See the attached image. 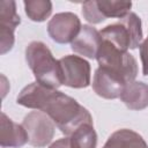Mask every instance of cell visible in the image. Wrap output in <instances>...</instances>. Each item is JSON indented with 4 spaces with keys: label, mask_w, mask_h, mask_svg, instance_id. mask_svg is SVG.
<instances>
[{
    "label": "cell",
    "mask_w": 148,
    "mask_h": 148,
    "mask_svg": "<svg viewBox=\"0 0 148 148\" xmlns=\"http://www.w3.org/2000/svg\"><path fill=\"white\" fill-rule=\"evenodd\" d=\"M17 104L46 113L66 136L84 123H92L89 111L71 96L34 82L24 87L16 98Z\"/></svg>",
    "instance_id": "obj_1"
},
{
    "label": "cell",
    "mask_w": 148,
    "mask_h": 148,
    "mask_svg": "<svg viewBox=\"0 0 148 148\" xmlns=\"http://www.w3.org/2000/svg\"><path fill=\"white\" fill-rule=\"evenodd\" d=\"M25 60L39 84L50 89H57L62 84L59 60L54 59L44 43L31 42L25 49Z\"/></svg>",
    "instance_id": "obj_2"
},
{
    "label": "cell",
    "mask_w": 148,
    "mask_h": 148,
    "mask_svg": "<svg viewBox=\"0 0 148 148\" xmlns=\"http://www.w3.org/2000/svg\"><path fill=\"white\" fill-rule=\"evenodd\" d=\"M96 59L98 67L123 81L126 86L134 82L138 75V64L127 51H121L108 40L102 39Z\"/></svg>",
    "instance_id": "obj_3"
},
{
    "label": "cell",
    "mask_w": 148,
    "mask_h": 148,
    "mask_svg": "<svg viewBox=\"0 0 148 148\" xmlns=\"http://www.w3.org/2000/svg\"><path fill=\"white\" fill-rule=\"evenodd\" d=\"M103 40H108L121 51L136 49L142 40L141 20L135 13H128L118 22L106 25L99 31Z\"/></svg>",
    "instance_id": "obj_4"
},
{
    "label": "cell",
    "mask_w": 148,
    "mask_h": 148,
    "mask_svg": "<svg viewBox=\"0 0 148 148\" xmlns=\"http://www.w3.org/2000/svg\"><path fill=\"white\" fill-rule=\"evenodd\" d=\"M27 134L28 142L37 148H43L51 142L54 135V123L42 111L28 113L22 123Z\"/></svg>",
    "instance_id": "obj_5"
},
{
    "label": "cell",
    "mask_w": 148,
    "mask_h": 148,
    "mask_svg": "<svg viewBox=\"0 0 148 148\" xmlns=\"http://www.w3.org/2000/svg\"><path fill=\"white\" fill-rule=\"evenodd\" d=\"M62 84L71 88H87L90 84V65L79 56H65L59 59Z\"/></svg>",
    "instance_id": "obj_6"
},
{
    "label": "cell",
    "mask_w": 148,
    "mask_h": 148,
    "mask_svg": "<svg viewBox=\"0 0 148 148\" xmlns=\"http://www.w3.org/2000/svg\"><path fill=\"white\" fill-rule=\"evenodd\" d=\"M81 27L80 18L74 13H58L49 21L47 32L56 43L67 44L74 40Z\"/></svg>",
    "instance_id": "obj_7"
},
{
    "label": "cell",
    "mask_w": 148,
    "mask_h": 148,
    "mask_svg": "<svg viewBox=\"0 0 148 148\" xmlns=\"http://www.w3.org/2000/svg\"><path fill=\"white\" fill-rule=\"evenodd\" d=\"M21 18L16 12L15 1L0 2V53L5 54L14 45V31Z\"/></svg>",
    "instance_id": "obj_8"
},
{
    "label": "cell",
    "mask_w": 148,
    "mask_h": 148,
    "mask_svg": "<svg viewBox=\"0 0 148 148\" xmlns=\"http://www.w3.org/2000/svg\"><path fill=\"white\" fill-rule=\"evenodd\" d=\"M101 44L102 37L99 31L91 25H82L80 32L71 43V49L80 56L94 59L97 56Z\"/></svg>",
    "instance_id": "obj_9"
},
{
    "label": "cell",
    "mask_w": 148,
    "mask_h": 148,
    "mask_svg": "<svg viewBox=\"0 0 148 148\" xmlns=\"http://www.w3.org/2000/svg\"><path fill=\"white\" fill-rule=\"evenodd\" d=\"M125 87L126 84L116 76L109 74L99 67L96 69L92 80V89L99 97L106 99L118 98L120 97Z\"/></svg>",
    "instance_id": "obj_10"
},
{
    "label": "cell",
    "mask_w": 148,
    "mask_h": 148,
    "mask_svg": "<svg viewBox=\"0 0 148 148\" xmlns=\"http://www.w3.org/2000/svg\"><path fill=\"white\" fill-rule=\"evenodd\" d=\"M28 142V134L22 125L14 123L10 118L1 112L0 125V145L2 148H18Z\"/></svg>",
    "instance_id": "obj_11"
},
{
    "label": "cell",
    "mask_w": 148,
    "mask_h": 148,
    "mask_svg": "<svg viewBox=\"0 0 148 148\" xmlns=\"http://www.w3.org/2000/svg\"><path fill=\"white\" fill-rule=\"evenodd\" d=\"M120 99L130 110H143L148 106V84L132 82L127 84L120 95Z\"/></svg>",
    "instance_id": "obj_12"
},
{
    "label": "cell",
    "mask_w": 148,
    "mask_h": 148,
    "mask_svg": "<svg viewBox=\"0 0 148 148\" xmlns=\"http://www.w3.org/2000/svg\"><path fill=\"white\" fill-rule=\"evenodd\" d=\"M103 148H148V145L139 133L121 128L108 138Z\"/></svg>",
    "instance_id": "obj_13"
},
{
    "label": "cell",
    "mask_w": 148,
    "mask_h": 148,
    "mask_svg": "<svg viewBox=\"0 0 148 148\" xmlns=\"http://www.w3.org/2000/svg\"><path fill=\"white\" fill-rule=\"evenodd\" d=\"M72 148H96L97 134L92 123H84L77 127L69 136Z\"/></svg>",
    "instance_id": "obj_14"
},
{
    "label": "cell",
    "mask_w": 148,
    "mask_h": 148,
    "mask_svg": "<svg viewBox=\"0 0 148 148\" xmlns=\"http://www.w3.org/2000/svg\"><path fill=\"white\" fill-rule=\"evenodd\" d=\"M23 3L27 16L34 22H43L51 15L52 2L49 0H25Z\"/></svg>",
    "instance_id": "obj_15"
},
{
    "label": "cell",
    "mask_w": 148,
    "mask_h": 148,
    "mask_svg": "<svg viewBox=\"0 0 148 148\" xmlns=\"http://www.w3.org/2000/svg\"><path fill=\"white\" fill-rule=\"evenodd\" d=\"M99 13L104 18L117 17L121 18L130 13L132 2L130 1H97Z\"/></svg>",
    "instance_id": "obj_16"
},
{
    "label": "cell",
    "mask_w": 148,
    "mask_h": 148,
    "mask_svg": "<svg viewBox=\"0 0 148 148\" xmlns=\"http://www.w3.org/2000/svg\"><path fill=\"white\" fill-rule=\"evenodd\" d=\"M82 15L91 24H97V23H101L105 20L98 10L96 0L83 2V5H82Z\"/></svg>",
    "instance_id": "obj_17"
},
{
    "label": "cell",
    "mask_w": 148,
    "mask_h": 148,
    "mask_svg": "<svg viewBox=\"0 0 148 148\" xmlns=\"http://www.w3.org/2000/svg\"><path fill=\"white\" fill-rule=\"evenodd\" d=\"M140 57L142 61V73L143 75H148V37L140 44Z\"/></svg>",
    "instance_id": "obj_18"
},
{
    "label": "cell",
    "mask_w": 148,
    "mask_h": 148,
    "mask_svg": "<svg viewBox=\"0 0 148 148\" xmlns=\"http://www.w3.org/2000/svg\"><path fill=\"white\" fill-rule=\"evenodd\" d=\"M50 148H72V146H71V141L68 138H62L53 142L50 146Z\"/></svg>",
    "instance_id": "obj_19"
}]
</instances>
